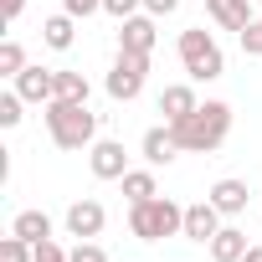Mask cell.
I'll return each mask as SVG.
<instances>
[{
    "instance_id": "cell-1",
    "label": "cell",
    "mask_w": 262,
    "mask_h": 262,
    "mask_svg": "<svg viewBox=\"0 0 262 262\" xmlns=\"http://www.w3.org/2000/svg\"><path fill=\"white\" fill-rule=\"evenodd\" d=\"M170 134H175V144H180L185 155H216V149L226 144V134H231V103H221V98L201 103L190 118L170 123Z\"/></svg>"
},
{
    "instance_id": "cell-2",
    "label": "cell",
    "mask_w": 262,
    "mask_h": 262,
    "mask_svg": "<svg viewBox=\"0 0 262 262\" xmlns=\"http://www.w3.org/2000/svg\"><path fill=\"white\" fill-rule=\"evenodd\" d=\"M47 134L57 149H93L98 144V113L88 103L72 98H52L47 103Z\"/></svg>"
},
{
    "instance_id": "cell-3",
    "label": "cell",
    "mask_w": 262,
    "mask_h": 262,
    "mask_svg": "<svg viewBox=\"0 0 262 262\" xmlns=\"http://www.w3.org/2000/svg\"><path fill=\"white\" fill-rule=\"evenodd\" d=\"M128 231H134L139 242H160V236H175V231H185V206H175L170 195L139 201V206H128Z\"/></svg>"
},
{
    "instance_id": "cell-4",
    "label": "cell",
    "mask_w": 262,
    "mask_h": 262,
    "mask_svg": "<svg viewBox=\"0 0 262 262\" xmlns=\"http://www.w3.org/2000/svg\"><path fill=\"white\" fill-rule=\"evenodd\" d=\"M180 67L190 72V82H216L226 72V57H221V47H216V36L206 26L180 31Z\"/></svg>"
},
{
    "instance_id": "cell-5",
    "label": "cell",
    "mask_w": 262,
    "mask_h": 262,
    "mask_svg": "<svg viewBox=\"0 0 262 262\" xmlns=\"http://www.w3.org/2000/svg\"><path fill=\"white\" fill-rule=\"evenodd\" d=\"M144 77H149V57H134V52H118L113 57V72H108V98L113 103H134L144 93Z\"/></svg>"
},
{
    "instance_id": "cell-6",
    "label": "cell",
    "mask_w": 262,
    "mask_h": 262,
    "mask_svg": "<svg viewBox=\"0 0 262 262\" xmlns=\"http://www.w3.org/2000/svg\"><path fill=\"white\" fill-rule=\"evenodd\" d=\"M155 21H160V16H149V11H144V16H128V21H118V52L149 57V52H155V36H160V31H155Z\"/></svg>"
},
{
    "instance_id": "cell-7",
    "label": "cell",
    "mask_w": 262,
    "mask_h": 262,
    "mask_svg": "<svg viewBox=\"0 0 262 262\" xmlns=\"http://www.w3.org/2000/svg\"><path fill=\"white\" fill-rule=\"evenodd\" d=\"M88 165H93L98 180H123V175H128V149H123L118 139H98V144L88 149Z\"/></svg>"
},
{
    "instance_id": "cell-8",
    "label": "cell",
    "mask_w": 262,
    "mask_h": 262,
    "mask_svg": "<svg viewBox=\"0 0 262 262\" xmlns=\"http://www.w3.org/2000/svg\"><path fill=\"white\" fill-rule=\"evenodd\" d=\"M103 221H108V211H103L93 195H82V201L67 206V236H77V242H93V236L103 231Z\"/></svg>"
},
{
    "instance_id": "cell-9",
    "label": "cell",
    "mask_w": 262,
    "mask_h": 262,
    "mask_svg": "<svg viewBox=\"0 0 262 262\" xmlns=\"http://www.w3.org/2000/svg\"><path fill=\"white\" fill-rule=\"evenodd\" d=\"M11 82H16V93H21L26 103H41V108H47V103L57 98V72H47V67H31V62H26Z\"/></svg>"
},
{
    "instance_id": "cell-10",
    "label": "cell",
    "mask_w": 262,
    "mask_h": 262,
    "mask_svg": "<svg viewBox=\"0 0 262 262\" xmlns=\"http://www.w3.org/2000/svg\"><path fill=\"white\" fill-rule=\"evenodd\" d=\"M195 108H201V98H195L190 82H170V88L160 93V113H165V123H180V118H190Z\"/></svg>"
},
{
    "instance_id": "cell-11",
    "label": "cell",
    "mask_w": 262,
    "mask_h": 262,
    "mask_svg": "<svg viewBox=\"0 0 262 262\" xmlns=\"http://www.w3.org/2000/svg\"><path fill=\"white\" fill-rule=\"evenodd\" d=\"M247 195H252V190H247V180L226 175V180H216V185H211V195H206V201H211L221 216H242V211H247Z\"/></svg>"
},
{
    "instance_id": "cell-12",
    "label": "cell",
    "mask_w": 262,
    "mask_h": 262,
    "mask_svg": "<svg viewBox=\"0 0 262 262\" xmlns=\"http://www.w3.org/2000/svg\"><path fill=\"white\" fill-rule=\"evenodd\" d=\"M216 231H221V211H216L211 201L185 206V231H180V236H190V242H211Z\"/></svg>"
},
{
    "instance_id": "cell-13",
    "label": "cell",
    "mask_w": 262,
    "mask_h": 262,
    "mask_svg": "<svg viewBox=\"0 0 262 262\" xmlns=\"http://www.w3.org/2000/svg\"><path fill=\"white\" fill-rule=\"evenodd\" d=\"M206 11H211V21L221 31H247L252 26V6L247 0H206Z\"/></svg>"
},
{
    "instance_id": "cell-14",
    "label": "cell",
    "mask_w": 262,
    "mask_h": 262,
    "mask_svg": "<svg viewBox=\"0 0 262 262\" xmlns=\"http://www.w3.org/2000/svg\"><path fill=\"white\" fill-rule=\"evenodd\" d=\"M206 247H211V262H242L247 257V231L242 226H221Z\"/></svg>"
},
{
    "instance_id": "cell-15",
    "label": "cell",
    "mask_w": 262,
    "mask_h": 262,
    "mask_svg": "<svg viewBox=\"0 0 262 262\" xmlns=\"http://www.w3.org/2000/svg\"><path fill=\"white\" fill-rule=\"evenodd\" d=\"M144 160L149 165H170L175 155H180V144H175V134H170V123H160V128H149V134H144Z\"/></svg>"
},
{
    "instance_id": "cell-16",
    "label": "cell",
    "mask_w": 262,
    "mask_h": 262,
    "mask_svg": "<svg viewBox=\"0 0 262 262\" xmlns=\"http://www.w3.org/2000/svg\"><path fill=\"white\" fill-rule=\"evenodd\" d=\"M72 21H77V16H67V11H62V16H47V21H41V41H47L52 52H67V47L77 41V26H72Z\"/></svg>"
},
{
    "instance_id": "cell-17",
    "label": "cell",
    "mask_w": 262,
    "mask_h": 262,
    "mask_svg": "<svg viewBox=\"0 0 262 262\" xmlns=\"http://www.w3.org/2000/svg\"><path fill=\"white\" fill-rule=\"evenodd\" d=\"M11 231L26 236L31 247H41V242H52V216H47V211H21V216L11 221Z\"/></svg>"
},
{
    "instance_id": "cell-18",
    "label": "cell",
    "mask_w": 262,
    "mask_h": 262,
    "mask_svg": "<svg viewBox=\"0 0 262 262\" xmlns=\"http://www.w3.org/2000/svg\"><path fill=\"white\" fill-rule=\"evenodd\" d=\"M118 185H123L128 206H139V201H155V195H160V185H155V170H128Z\"/></svg>"
},
{
    "instance_id": "cell-19",
    "label": "cell",
    "mask_w": 262,
    "mask_h": 262,
    "mask_svg": "<svg viewBox=\"0 0 262 262\" xmlns=\"http://www.w3.org/2000/svg\"><path fill=\"white\" fill-rule=\"evenodd\" d=\"M88 77L82 72H57V98H72V103H88Z\"/></svg>"
},
{
    "instance_id": "cell-20",
    "label": "cell",
    "mask_w": 262,
    "mask_h": 262,
    "mask_svg": "<svg viewBox=\"0 0 262 262\" xmlns=\"http://www.w3.org/2000/svg\"><path fill=\"white\" fill-rule=\"evenodd\" d=\"M0 262H36V247L26 242V236H6V242H0Z\"/></svg>"
},
{
    "instance_id": "cell-21",
    "label": "cell",
    "mask_w": 262,
    "mask_h": 262,
    "mask_svg": "<svg viewBox=\"0 0 262 262\" xmlns=\"http://www.w3.org/2000/svg\"><path fill=\"white\" fill-rule=\"evenodd\" d=\"M21 103H26V98H21L16 88L0 93V128H16V123H21Z\"/></svg>"
},
{
    "instance_id": "cell-22",
    "label": "cell",
    "mask_w": 262,
    "mask_h": 262,
    "mask_svg": "<svg viewBox=\"0 0 262 262\" xmlns=\"http://www.w3.org/2000/svg\"><path fill=\"white\" fill-rule=\"evenodd\" d=\"M26 67V52H21V41H0V72L6 77H16Z\"/></svg>"
},
{
    "instance_id": "cell-23",
    "label": "cell",
    "mask_w": 262,
    "mask_h": 262,
    "mask_svg": "<svg viewBox=\"0 0 262 262\" xmlns=\"http://www.w3.org/2000/svg\"><path fill=\"white\" fill-rule=\"evenodd\" d=\"M67 262H108V252H103L98 242H77V247L67 252Z\"/></svg>"
},
{
    "instance_id": "cell-24",
    "label": "cell",
    "mask_w": 262,
    "mask_h": 262,
    "mask_svg": "<svg viewBox=\"0 0 262 262\" xmlns=\"http://www.w3.org/2000/svg\"><path fill=\"white\" fill-rule=\"evenodd\" d=\"M139 6H144V0H103V11H108L113 21H128V16H139Z\"/></svg>"
},
{
    "instance_id": "cell-25",
    "label": "cell",
    "mask_w": 262,
    "mask_h": 262,
    "mask_svg": "<svg viewBox=\"0 0 262 262\" xmlns=\"http://www.w3.org/2000/svg\"><path fill=\"white\" fill-rule=\"evenodd\" d=\"M236 36H242V52H247V57H262V21H252V26L236 31Z\"/></svg>"
},
{
    "instance_id": "cell-26",
    "label": "cell",
    "mask_w": 262,
    "mask_h": 262,
    "mask_svg": "<svg viewBox=\"0 0 262 262\" xmlns=\"http://www.w3.org/2000/svg\"><path fill=\"white\" fill-rule=\"evenodd\" d=\"M62 11L82 21V16H93V11H103V0H62Z\"/></svg>"
},
{
    "instance_id": "cell-27",
    "label": "cell",
    "mask_w": 262,
    "mask_h": 262,
    "mask_svg": "<svg viewBox=\"0 0 262 262\" xmlns=\"http://www.w3.org/2000/svg\"><path fill=\"white\" fill-rule=\"evenodd\" d=\"M36 262H67V252H62L57 242H41V247H36Z\"/></svg>"
},
{
    "instance_id": "cell-28",
    "label": "cell",
    "mask_w": 262,
    "mask_h": 262,
    "mask_svg": "<svg viewBox=\"0 0 262 262\" xmlns=\"http://www.w3.org/2000/svg\"><path fill=\"white\" fill-rule=\"evenodd\" d=\"M21 11H26V0H0V21H6V26L21 21Z\"/></svg>"
},
{
    "instance_id": "cell-29",
    "label": "cell",
    "mask_w": 262,
    "mask_h": 262,
    "mask_svg": "<svg viewBox=\"0 0 262 262\" xmlns=\"http://www.w3.org/2000/svg\"><path fill=\"white\" fill-rule=\"evenodd\" d=\"M144 11H149V16H175L180 0H144Z\"/></svg>"
},
{
    "instance_id": "cell-30",
    "label": "cell",
    "mask_w": 262,
    "mask_h": 262,
    "mask_svg": "<svg viewBox=\"0 0 262 262\" xmlns=\"http://www.w3.org/2000/svg\"><path fill=\"white\" fill-rule=\"evenodd\" d=\"M242 262H262V247H247V257Z\"/></svg>"
}]
</instances>
